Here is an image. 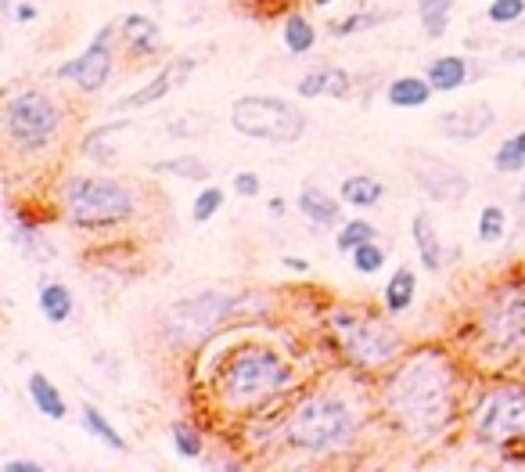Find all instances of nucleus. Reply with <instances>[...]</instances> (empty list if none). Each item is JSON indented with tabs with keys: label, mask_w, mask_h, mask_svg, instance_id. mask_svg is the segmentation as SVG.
<instances>
[{
	"label": "nucleus",
	"mask_w": 525,
	"mask_h": 472,
	"mask_svg": "<svg viewBox=\"0 0 525 472\" xmlns=\"http://www.w3.org/2000/svg\"><path fill=\"white\" fill-rule=\"evenodd\" d=\"M223 206V191L220 188H202L198 191L195 206H191V217L198 220V224H205V220H213L216 213H220Z\"/></svg>",
	"instance_id": "2f4dec72"
},
{
	"label": "nucleus",
	"mask_w": 525,
	"mask_h": 472,
	"mask_svg": "<svg viewBox=\"0 0 525 472\" xmlns=\"http://www.w3.org/2000/svg\"><path fill=\"white\" fill-rule=\"evenodd\" d=\"M83 429H87L90 436H98L101 444H108L112 451H126V436L119 433V429L112 426L94 404H83Z\"/></svg>",
	"instance_id": "393cba45"
},
{
	"label": "nucleus",
	"mask_w": 525,
	"mask_h": 472,
	"mask_svg": "<svg viewBox=\"0 0 525 472\" xmlns=\"http://www.w3.org/2000/svg\"><path fill=\"white\" fill-rule=\"evenodd\" d=\"M353 267L360 274H378L385 267V249L374 246V242H364V246L353 249Z\"/></svg>",
	"instance_id": "7c9ffc66"
},
{
	"label": "nucleus",
	"mask_w": 525,
	"mask_h": 472,
	"mask_svg": "<svg viewBox=\"0 0 525 472\" xmlns=\"http://www.w3.org/2000/svg\"><path fill=\"white\" fill-rule=\"evenodd\" d=\"M36 469H40V462H33V458H18V462L4 465V472H36Z\"/></svg>",
	"instance_id": "4c0bfd02"
},
{
	"label": "nucleus",
	"mask_w": 525,
	"mask_h": 472,
	"mask_svg": "<svg viewBox=\"0 0 525 472\" xmlns=\"http://www.w3.org/2000/svg\"><path fill=\"white\" fill-rule=\"evenodd\" d=\"M231 127L252 141L295 145L306 134V116L295 101L274 98V94H245V98L234 101Z\"/></svg>",
	"instance_id": "7ed1b4c3"
},
{
	"label": "nucleus",
	"mask_w": 525,
	"mask_h": 472,
	"mask_svg": "<svg viewBox=\"0 0 525 472\" xmlns=\"http://www.w3.org/2000/svg\"><path fill=\"white\" fill-rule=\"evenodd\" d=\"M425 80L432 83V91L446 94V91H457L468 83V62L461 55H443L425 69Z\"/></svg>",
	"instance_id": "a211bd4d"
},
{
	"label": "nucleus",
	"mask_w": 525,
	"mask_h": 472,
	"mask_svg": "<svg viewBox=\"0 0 525 472\" xmlns=\"http://www.w3.org/2000/svg\"><path fill=\"white\" fill-rule=\"evenodd\" d=\"M191 69H195V58L191 55H180V58H173L166 69H162L159 76H155L152 83H144L141 91H134V94H126L123 101H119V109H144V105H155V101H162L166 94L173 91V87H180V83L191 76Z\"/></svg>",
	"instance_id": "4468645a"
},
{
	"label": "nucleus",
	"mask_w": 525,
	"mask_h": 472,
	"mask_svg": "<svg viewBox=\"0 0 525 472\" xmlns=\"http://www.w3.org/2000/svg\"><path fill=\"white\" fill-rule=\"evenodd\" d=\"M299 209H303V217L310 220V224H317V227H335V224H339V202L331 199L324 188H313V184H306V188L299 191Z\"/></svg>",
	"instance_id": "dca6fc26"
},
{
	"label": "nucleus",
	"mask_w": 525,
	"mask_h": 472,
	"mask_svg": "<svg viewBox=\"0 0 525 472\" xmlns=\"http://www.w3.org/2000/svg\"><path fill=\"white\" fill-rule=\"evenodd\" d=\"M231 310H234L231 296H223V292H202L195 300H180L177 307L170 310V328L177 332V339H198L213 325H220Z\"/></svg>",
	"instance_id": "9b49d317"
},
{
	"label": "nucleus",
	"mask_w": 525,
	"mask_h": 472,
	"mask_svg": "<svg viewBox=\"0 0 525 472\" xmlns=\"http://www.w3.org/2000/svg\"><path fill=\"white\" fill-rule=\"evenodd\" d=\"M410 177L425 191L432 202H446V206H457V202L468 199V173H461L454 163H446L439 155L425 152V148H410Z\"/></svg>",
	"instance_id": "9d476101"
},
{
	"label": "nucleus",
	"mask_w": 525,
	"mask_h": 472,
	"mask_svg": "<svg viewBox=\"0 0 525 472\" xmlns=\"http://www.w3.org/2000/svg\"><path fill=\"white\" fill-rule=\"evenodd\" d=\"M155 170L159 173H173V177H184V181H209V163H202L198 155H177V159H162V163H155Z\"/></svg>",
	"instance_id": "bb28decb"
},
{
	"label": "nucleus",
	"mask_w": 525,
	"mask_h": 472,
	"mask_svg": "<svg viewBox=\"0 0 525 472\" xmlns=\"http://www.w3.org/2000/svg\"><path fill=\"white\" fill-rule=\"evenodd\" d=\"M385 400H389L392 418L410 436L428 440L454 415V375H450L443 357L421 354L392 375Z\"/></svg>",
	"instance_id": "f257e3e1"
},
{
	"label": "nucleus",
	"mask_w": 525,
	"mask_h": 472,
	"mask_svg": "<svg viewBox=\"0 0 525 472\" xmlns=\"http://www.w3.org/2000/svg\"><path fill=\"white\" fill-rule=\"evenodd\" d=\"M331 328H335L342 350H346L356 364H364V368H378V364L392 361L403 346V339L396 336V328L371 318H356V314H335Z\"/></svg>",
	"instance_id": "0eeeda50"
},
{
	"label": "nucleus",
	"mask_w": 525,
	"mask_h": 472,
	"mask_svg": "<svg viewBox=\"0 0 525 472\" xmlns=\"http://www.w3.org/2000/svg\"><path fill=\"white\" fill-rule=\"evenodd\" d=\"M421 26L432 40H439L450 26V11H421Z\"/></svg>",
	"instance_id": "f704fd0d"
},
{
	"label": "nucleus",
	"mask_w": 525,
	"mask_h": 472,
	"mask_svg": "<svg viewBox=\"0 0 525 472\" xmlns=\"http://www.w3.org/2000/svg\"><path fill=\"white\" fill-rule=\"evenodd\" d=\"M515 141H518V145L525 148V130H522V134H515Z\"/></svg>",
	"instance_id": "37998d69"
},
{
	"label": "nucleus",
	"mask_w": 525,
	"mask_h": 472,
	"mask_svg": "<svg viewBox=\"0 0 525 472\" xmlns=\"http://www.w3.org/2000/svg\"><path fill=\"white\" fill-rule=\"evenodd\" d=\"M374 238H378L374 224H367V220H349L346 227H339V238H335V246H339L342 253H353L356 246H364V242H374Z\"/></svg>",
	"instance_id": "cd10ccee"
},
{
	"label": "nucleus",
	"mask_w": 525,
	"mask_h": 472,
	"mask_svg": "<svg viewBox=\"0 0 525 472\" xmlns=\"http://www.w3.org/2000/svg\"><path fill=\"white\" fill-rule=\"evenodd\" d=\"M414 296H418V274L410 271V267H400L389 278V285H385V307L392 314H403V310H410Z\"/></svg>",
	"instance_id": "b1692460"
},
{
	"label": "nucleus",
	"mask_w": 525,
	"mask_h": 472,
	"mask_svg": "<svg viewBox=\"0 0 525 472\" xmlns=\"http://www.w3.org/2000/svg\"><path fill=\"white\" fill-rule=\"evenodd\" d=\"M33 19H36L33 4H18V8H15V22H33Z\"/></svg>",
	"instance_id": "ea45409f"
},
{
	"label": "nucleus",
	"mask_w": 525,
	"mask_h": 472,
	"mask_svg": "<svg viewBox=\"0 0 525 472\" xmlns=\"http://www.w3.org/2000/svg\"><path fill=\"white\" fill-rule=\"evenodd\" d=\"M497 123V112H493L490 101H472V105H464V109H450L439 116V130L443 137L450 141H479L486 130Z\"/></svg>",
	"instance_id": "f8f14e48"
},
{
	"label": "nucleus",
	"mask_w": 525,
	"mask_h": 472,
	"mask_svg": "<svg viewBox=\"0 0 525 472\" xmlns=\"http://www.w3.org/2000/svg\"><path fill=\"white\" fill-rule=\"evenodd\" d=\"M374 22H385V15H353L346 22H335V37H346V33H356V29H367Z\"/></svg>",
	"instance_id": "e433bc0d"
},
{
	"label": "nucleus",
	"mask_w": 525,
	"mask_h": 472,
	"mask_svg": "<svg viewBox=\"0 0 525 472\" xmlns=\"http://www.w3.org/2000/svg\"><path fill=\"white\" fill-rule=\"evenodd\" d=\"M285 379L288 368L281 357L270 354V350H259V346H245L223 372V393L231 400H259L274 393Z\"/></svg>",
	"instance_id": "39448f33"
},
{
	"label": "nucleus",
	"mask_w": 525,
	"mask_h": 472,
	"mask_svg": "<svg viewBox=\"0 0 525 472\" xmlns=\"http://www.w3.org/2000/svg\"><path fill=\"white\" fill-rule=\"evenodd\" d=\"M475 433L486 444H504L525 436V390L522 386H500L486 393L475 408Z\"/></svg>",
	"instance_id": "6e6552de"
},
{
	"label": "nucleus",
	"mask_w": 525,
	"mask_h": 472,
	"mask_svg": "<svg viewBox=\"0 0 525 472\" xmlns=\"http://www.w3.org/2000/svg\"><path fill=\"white\" fill-rule=\"evenodd\" d=\"M389 105L392 109H421L432 101V83L418 80V76H403V80H392L389 83Z\"/></svg>",
	"instance_id": "aec40b11"
},
{
	"label": "nucleus",
	"mask_w": 525,
	"mask_h": 472,
	"mask_svg": "<svg viewBox=\"0 0 525 472\" xmlns=\"http://www.w3.org/2000/svg\"><path fill=\"white\" fill-rule=\"evenodd\" d=\"M313 4H317V8H328V4H335V0H313Z\"/></svg>",
	"instance_id": "79ce46f5"
},
{
	"label": "nucleus",
	"mask_w": 525,
	"mask_h": 472,
	"mask_svg": "<svg viewBox=\"0 0 525 472\" xmlns=\"http://www.w3.org/2000/svg\"><path fill=\"white\" fill-rule=\"evenodd\" d=\"M62 127V112L47 94L22 91L4 105V134L18 148H44Z\"/></svg>",
	"instance_id": "423d86ee"
},
{
	"label": "nucleus",
	"mask_w": 525,
	"mask_h": 472,
	"mask_svg": "<svg viewBox=\"0 0 525 472\" xmlns=\"http://www.w3.org/2000/svg\"><path fill=\"white\" fill-rule=\"evenodd\" d=\"M40 314H44L51 325H65V321L72 318V292L69 285L62 282H47L44 289H40Z\"/></svg>",
	"instance_id": "5701e85b"
},
{
	"label": "nucleus",
	"mask_w": 525,
	"mask_h": 472,
	"mask_svg": "<svg viewBox=\"0 0 525 472\" xmlns=\"http://www.w3.org/2000/svg\"><path fill=\"white\" fill-rule=\"evenodd\" d=\"M173 447L184 458H198L202 454V433H195L187 422H173Z\"/></svg>",
	"instance_id": "473e14b6"
},
{
	"label": "nucleus",
	"mask_w": 525,
	"mask_h": 472,
	"mask_svg": "<svg viewBox=\"0 0 525 472\" xmlns=\"http://www.w3.org/2000/svg\"><path fill=\"white\" fill-rule=\"evenodd\" d=\"M504 227H508L504 209H500V206H486L479 213V242H486V246H497L500 238H504Z\"/></svg>",
	"instance_id": "c85d7f7f"
},
{
	"label": "nucleus",
	"mask_w": 525,
	"mask_h": 472,
	"mask_svg": "<svg viewBox=\"0 0 525 472\" xmlns=\"http://www.w3.org/2000/svg\"><path fill=\"white\" fill-rule=\"evenodd\" d=\"M281 264H285L288 271H299V274H306V271H310V264H306V260H299V256H285Z\"/></svg>",
	"instance_id": "a19ab883"
},
{
	"label": "nucleus",
	"mask_w": 525,
	"mask_h": 472,
	"mask_svg": "<svg viewBox=\"0 0 525 472\" xmlns=\"http://www.w3.org/2000/svg\"><path fill=\"white\" fill-rule=\"evenodd\" d=\"M234 191H238L241 199H256L259 195V188H263V184H259V173H252V170H241V173H234Z\"/></svg>",
	"instance_id": "c9c22d12"
},
{
	"label": "nucleus",
	"mask_w": 525,
	"mask_h": 472,
	"mask_svg": "<svg viewBox=\"0 0 525 472\" xmlns=\"http://www.w3.org/2000/svg\"><path fill=\"white\" fill-rule=\"evenodd\" d=\"M486 339L500 350L525 343V296H511L500 300L497 307L486 314Z\"/></svg>",
	"instance_id": "ddd939ff"
},
{
	"label": "nucleus",
	"mask_w": 525,
	"mask_h": 472,
	"mask_svg": "<svg viewBox=\"0 0 525 472\" xmlns=\"http://www.w3.org/2000/svg\"><path fill=\"white\" fill-rule=\"evenodd\" d=\"M486 15H490L493 26H511L525 15V0H493Z\"/></svg>",
	"instance_id": "72a5a7b5"
},
{
	"label": "nucleus",
	"mask_w": 525,
	"mask_h": 472,
	"mask_svg": "<svg viewBox=\"0 0 525 472\" xmlns=\"http://www.w3.org/2000/svg\"><path fill=\"white\" fill-rule=\"evenodd\" d=\"M454 0H418V11H450Z\"/></svg>",
	"instance_id": "58836bf2"
},
{
	"label": "nucleus",
	"mask_w": 525,
	"mask_h": 472,
	"mask_svg": "<svg viewBox=\"0 0 525 472\" xmlns=\"http://www.w3.org/2000/svg\"><path fill=\"white\" fill-rule=\"evenodd\" d=\"M285 436L295 451H306V454L339 451L349 436H353V411H349L339 397H328V393L310 397L292 411Z\"/></svg>",
	"instance_id": "f03ea898"
},
{
	"label": "nucleus",
	"mask_w": 525,
	"mask_h": 472,
	"mask_svg": "<svg viewBox=\"0 0 525 472\" xmlns=\"http://www.w3.org/2000/svg\"><path fill=\"white\" fill-rule=\"evenodd\" d=\"M518 206H522V209H525V188H522V195H518Z\"/></svg>",
	"instance_id": "c03bdc74"
},
{
	"label": "nucleus",
	"mask_w": 525,
	"mask_h": 472,
	"mask_svg": "<svg viewBox=\"0 0 525 472\" xmlns=\"http://www.w3.org/2000/svg\"><path fill=\"white\" fill-rule=\"evenodd\" d=\"M349 73L346 69H331V65H324V69H310V73L299 80V94L303 98H335V101H342V98H349Z\"/></svg>",
	"instance_id": "2eb2a0df"
},
{
	"label": "nucleus",
	"mask_w": 525,
	"mask_h": 472,
	"mask_svg": "<svg viewBox=\"0 0 525 472\" xmlns=\"http://www.w3.org/2000/svg\"><path fill=\"white\" fill-rule=\"evenodd\" d=\"M385 195L382 181H374V177H367V173H353V177H346L342 181V202L353 209H371L378 206Z\"/></svg>",
	"instance_id": "412c9836"
},
{
	"label": "nucleus",
	"mask_w": 525,
	"mask_h": 472,
	"mask_svg": "<svg viewBox=\"0 0 525 472\" xmlns=\"http://www.w3.org/2000/svg\"><path fill=\"white\" fill-rule=\"evenodd\" d=\"M29 400H33L36 411H40L44 418H51V422H62V418L69 415V408H65V397L58 393V386H54V382L47 379L44 372L29 375Z\"/></svg>",
	"instance_id": "f3484780"
},
{
	"label": "nucleus",
	"mask_w": 525,
	"mask_h": 472,
	"mask_svg": "<svg viewBox=\"0 0 525 472\" xmlns=\"http://www.w3.org/2000/svg\"><path fill=\"white\" fill-rule=\"evenodd\" d=\"M285 47L292 51V55H306L313 44H317V29L310 26V19L306 15H288V22H285Z\"/></svg>",
	"instance_id": "a878e982"
},
{
	"label": "nucleus",
	"mask_w": 525,
	"mask_h": 472,
	"mask_svg": "<svg viewBox=\"0 0 525 472\" xmlns=\"http://www.w3.org/2000/svg\"><path fill=\"white\" fill-rule=\"evenodd\" d=\"M119 33H123V40L130 44L134 55H152L155 47H159V29H155L152 19H144V15H126Z\"/></svg>",
	"instance_id": "4be33fe9"
},
{
	"label": "nucleus",
	"mask_w": 525,
	"mask_h": 472,
	"mask_svg": "<svg viewBox=\"0 0 525 472\" xmlns=\"http://www.w3.org/2000/svg\"><path fill=\"white\" fill-rule=\"evenodd\" d=\"M493 166H497V173H518L525 166V148L518 145L515 137H508L493 155Z\"/></svg>",
	"instance_id": "c756f323"
},
{
	"label": "nucleus",
	"mask_w": 525,
	"mask_h": 472,
	"mask_svg": "<svg viewBox=\"0 0 525 472\" xmlns=\"http://www.w3.org/2000/svg\"><path fill=\"white\" fill-rule=\"evenodd\" d=\"M65 209L72 224L80 227H108L123 224L134 217V195L119 181H101V177H80L65 188Z\"/></svg>",
	"instance_id": "20e7f679"
},
{
	"label": "nucleus",
	"mask_w": 525,
	"mask_h": 472,
	"mask_svg": "<svg viewBox=\"0 0 525 472\" xmlns=\"http://www.w3.org/2000/svg\"><path fill=\"white\" fill-rule=\"evenodd\" d=\"M410 231H414V242H418V256L421 264H425V271H439V264H443V246H439V231L436 224H432V217H428V213H414Z\"/></svg>",
	"instance_id": "6ab92c4d"
},
{
	"label": "nucleus",
	"mask_w": 525,
	"mask_h": 472,
	"mask_svg": "<svg viewBox=\"0 0 525 472\" xmlns=\"http://www.w3.org/2000/svg\"><path fill=\"white\" fill-rule=\"evenodd\" d=\"M116 33H119L116 26L98 29V37L90 40L87 51L58 65L54 76H58V80H72L87 94L101 91V87L112 80V65H116Z\"/></svg>",
	"instance_id": "1a4fd4ad"
}]
</instances>
